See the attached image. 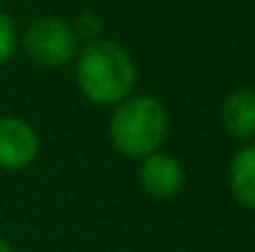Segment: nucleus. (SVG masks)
Segmentation results:
<instances>
[{
	"label": "nucleus",
	"instance_id": "nucleus-1",
	"mask_svg": "<svg viewBox=\"0 0 255 252\" xmlns=\"http://www.w3.org/2000/svg\"><path fill=\"white\" fill-rule=\"evenodd\" d=\"M136 82L131 55L112 40H92L77 55L80 91L97 106L124 101Z\"/></svg>",
	"mask_w": 255,
	"mask_h": 252
},
{
	"label": "nucleus",
	"instance_id": "nucleus-2",
	"mask_svg": "<svg viewBox=\"0 0 255 252\" xmlns=\"http://www.w3.org/2000/svg\"><path fill=\"white\" fill-rule=\"evenodd\" d=\"M166 109L154 96H127L109 119V141L127 159H144L164 144Z\"/></svg>",
	"mask_w": 255,
	"mask_h": 252
},
{
	"label": "nucleus",
	"instance_id": "nucleus-3",
	"mask_svg": "<svg viewBox=\"0 0 255 252\" xmlns=\"http://www.w3.org/2000/svg\"><path fill=\"white\" fill-rule=\"evenodd\" d=\"M22 47L27 57L40 67H62L77 52V37L72 25L60 17H42L32 22L22 35Z\"/></svg>",
	"mask_w": 255,
	"mask_h": 252
},
{
	"label": "nucleus",
	"instance_id": "nucleus-4",
	"mask_svg": "<svg viewBox=\"0 0 255 252\" xmlns=\"http://www.w3.org/2000/svg\"><path fill=\"white\" fill-rule=\"evenodd\" d=\"M40 141L35 129L17 116H0V168L20 170L37 159Z\"/></svg>",
	"mask_w": 255,
	"mask_h": 252
},
{
	"label": "nucleus",
	"instance_id": "nucleus-5",
	"mask_svg": "<svg viewBox=\"0 0 255 252\" xmlns=\"http://www.w3.org/2000/svg\"><path fill=\"white\" fill-rule=\"evenodd\" d=\"M139 180L151 198H171L183 185V166L169 154L154 151L141 159Z\"/></svg>",
	"mask_w": 255,
	"mask_h": 252
},
{
	"label": "nucleus",
	"instance_id": "nucleus-6",
	"mask_svg": "<svg viewBox=\"0 0 255 252\" xmlns=\"http://www.w3.org/2000/svg\"><path fill=\"white\" fill-rule=\"evenodd\" d=\"M221 119L233 139L241 141L255 139V91L236 89L233 94H228L221 109Z\"/></svg>",
	"mask_w": 255,
	"mask_h": 252
},
{
	"label": "nucleus",
	"instance_id": "nucleus-7",
	"mask_svg": "<svg viewBox=\"0 0 255 252\" xmlns=\"http://www.w3.org/2000/svg\"><path fill=\"white\" fill-rule=\"evenodd\" d=\"M228 185L233 198L248 208L255 210V144L241 149L228 166Z\"/></svg>",
	"mask_w": 255,
	"mask_h": 252
},
{
	"label": "nucleus",
	"instance_id": "nucleus-8",
	"mask_svg": "<svg viewBox=\"0 0 255 252\" xmlns=\"http://www.w3.org/2000/svg\"><path fill=\"white\" fill-rule=\"evenodd\" d=\"M15 45H17V30L10 15H5L0 10V67L15 55Z\"/></svg>",
	"mask_w": 255,
	"mask_h": 252
},
{
	"label": "nucleus",
	"instance_id": "nucleus-9",
	"mask_svg": "<svg viewBox=\"0 0 255 252\" xmlns=\"http://www.w3.org/2000/svg\"><path fill=\"white\" fill-rule=\"evenodd\" d=\"M99 30H102V22H99V17H97L94 12H82V15L75 20V25H72L75 37H85V40H89V42L97 40Z\"/></svg>",
	"mask_w": 255,
	"mask_h": 252
},
{
	"label": "nucleus",
	"instance_id": "nucleus-10",
	"mask_svg": "<svg viewBox=\"0 0 255 252\" xmlns=\"http://www.w3.org/2000/svg\"><path fill=\"white\" fill-rule=\"evenodd\" d=\"M0 252H12V248H10V243H7L5 238H0Z\"/></svg>",
	"mask_w": 255,
	"mask_h": 252
}]
</instances>
